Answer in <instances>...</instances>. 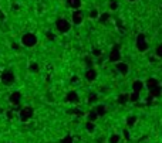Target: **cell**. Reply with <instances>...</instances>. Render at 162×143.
Here are the masks:
<instances>
[{"label":"cell","mask_w":162,"mask_h":143,"mask_svg":"<svg viewBox=\"0 0 162 143\" xmlns=\"http://www.w3.org/2000/svg\"><path fill=\"white\" fill-rule=\"evenodd\" d=\"M97 99H98V96H97V94H95V92H91V94L88 95V104L90 105H92V104H95V102H97Z\"/></svg>","instance_id":"obj_23"},{"label":"cell","mask_w":162,"mask_h":143,"mask_svg":"<svg viewBox=\"0 0 162 143\" xmlns=\"http://www.w3.org/2000/svg\"><path fill=\"white\" fill-rule=\"evenodd\" d=\"M119 140H121V136L117 133H112L108 137V143H119Z\"/></svg>","instance_id":"obj_20"},{"label":"cell","mask_w":162,"mask_h":143,"mask_svg":"<svg viewBox=\"0 0 162 143\" xmlns=\"http://www.w3.org/2000/svg\"><path fill=\"white\" fill-rule=\"evenodd\" d=\"M20 43H22V46L26 47V48H33V47H36L37 43H39L37 34L36 33H31V31H27V33H24L22 36Z\"/></svg>","instance_id":"obj_1"},{"label":"cell","mask_w":162,"mask_h":143,"mask_svg":"<svg viewBox=\"0 0 162 143\" xmlns=\"http://www.w3.org/2000/svg\"><path fill=\"white\" fill-rule=\"evenodd\" d=\"M86 129H87V132H90V133L95 132V123H94V122H88V121H87V123H86Z\"/></svg>","instance_id":"obj_22"},{"label":"cell","mask_w":162,"mask_h":143,"mask_svg":"<svg viewBox=\"0 0 162 143\" xmlns=\"http://www.w3.org/2000/svg\"><path fill=\"white\" fill-rule=\"evenodd\" d=\"M97 119H98V115L95 113L94 109L90 111V112L87 113V121H88V122H94V123H95V122H97Z\"/></svg>","instance_id":"obj_18"},{"label":"cell","mask_w":162,"mask_h":143,"mask_svg":"<svg viewBox=\"0 0 162 143\" xmlns=\"http://www.w3.org/2000/svg\"><path fill=\"white\" fill-rule=\"evenodd\" d=\"M29 71H30V72H34V74L39 72V71H40V65L37 64L36 61H31L30 64H29Z\"/></svg>","instance_id":"obj_19"},{"label":"cell","mask_w":162,"mask_h":143,"mask_svg":"<svg viewBox=\"0 0 162 143\" xmlns=\"http://www.w3.org/2000/svg\"><path fill=\"white\" fill-rule=\"evenodd\" d=\"M145 85H147L148 89H152V88H156V86H159V81L156 78H148L147 82H145Z\"/></svg>","instance_id":"obj_13"},{"label":"cell","mask_w":162,"mask_h":143,"mask_svg":"<svg viewBox=\"0 0 162 143\" xmlns=\"http://www.w3.org/2000/svg\"><path fill=\"white\" fill-rule=\"evenodd\" d=\"M135 123H137V116H128V118H127V125H128L129 128H132Z\"/></svg>","instance_id":"obj_24"},{"label":"cell","mask_w":162,"mask_h":143,"mask_svg":"<svg viewBox=\"0 0 162 143\" xmlns=\"http://www.w3.org/2000/svg\"><path fill=\"white\" fill-rule=\"evenodd\" d=\"M98 16H100V13H98L97 9H92L91 12H90V17L91 18H98Z\"/></svg>","instance_id":"obj_29"},{"label":"cell","mask_w":162,"mask_h":143,"mask_svg":"<svg viewBox=\"0 0 162 143\" xmlns=\"http://www.w3.org/2000/svg\"><path fill=\"white\" fill-rule=\"evenodd\" d=\"M117 71H118L119 74H123V75H127V74L129 72V65L127 64V62H117Z\"/></svg>","instance_id":"obj_11"},{"label":"cell","mask_w":162,"mask_h":143,"mask_svg":"<svg viewBox=\"0 0 162 143\" xmlns=\"http://www.w3.org/2000/svg\"><path fill=\"white\" fill-rule=\"evenodd\" d=\"M129 2H135V0H129Z\"/></svg>","instance_id":"obj_36"},{"label":"cell","mask_w":162,"mask_h":143,"mask_svg":"<svg viewBox=\"0 0 162 143\" xmlns=\"http://www.w3.org/2000/svg\"><path fill=\"white\" fill-rule=\"evenodd\" d=\"M123 135H124V139H125V140H129V137H131V136H129L128 129H124V131H123Z\"/></svg>","instance_id":"obj_31"},{"label":"cell","mask_w":162,"mask_h":143,"mask_svg":"<svg viewBox=\"0 0 162 143\" xmlns=\"http://www.w3.org/2000/svg\"><path fill=\"white\" fill-rule=\"evenodd\" d=\"M0 112H2V109H0Z\"/></svg>","instance_id":"obj_37"},{"label":"cell","mask_w":162,"mask_h":143,"mask_svg":"<svg viewBox=\"0 0 162 143\" xmlns=\"http://www.w3.org/2000/svg\"><path fill=\"white\" fill-rule=\"evenodd\" d=\"M141 98V94H137V92H131L129 94V102H138Z\"/></svg>","instance_id":"obj_21"},{"label":"cell","mask_w":162,"mask_h":143,"mask_svg":"<svg viewBox=\"0 0 162 143\" xmlns=\"http://www.w3.org/2000/svg\"><path fill=\"white\" fill-rule=\"evenodd\" d=\"M55 30L60 34H65L71 30V23L67 18H57L55 20Z\"/></svg>","instance_id":"obj_3"},{"label":"cell","mask_w":162,"mask_h":143,"mask_svg":"<svg viewBox=\"0 0 162 143\" xmlns=\"http://www.w3.org/2000/svg\"><path fill=\"white\" fill-rule=\"evenodd\" d=\"M65 102H68V104H78L80 102V96L78 94H77V91H70L67 92V95H65Z\"/></svg>","instance_id":"obj_8"},{"label":"cell","mask_w":162,"mask_h":143,"mask_svg":"<svg viewBox=\"0 0 162 143\" xmlns=\"http://www.w3.org/2000/svg\"><path fill=\"white\" fill-rule=\"evenodd\" d=\"M60 143H74V137L71 135H67V136H64L60 140Z\"/></svg>","instance_id":"obj_25"},{"label":"cell","mask_w":162,"mask_h":143,"mask_svg":"<svg viewBox=\"0 0 162 143\" xmlns=\"http://www.w3.org/2000/svg\"><path fill=\"white\" fill-rule=\"evenodd\" d=\"M34 115V109L31 106H24L20 109V113H18V118L22 122H29Z\"/></svg>","instance_id":"obj_5"},{"label":"cell","mask_w":162,"mask_h":143,"mask_svg":"<svg viewBox=\"0 0 162 143\" xmlns=\"http://www.w3.org/2000/svg\"><path fill=\"white\" fill-rule=\"evenodd\" d=\"M149 95L154 98V99H155V98H159V96H161V95H162V88H161V85L156 86V88L149 89Z\"/></svg>","instance_id":"obj_17"},{"label":"cell","mask_w":162,"mask_h":143,"mask_svg":"<svg viewBox=\"0 0 162 143\" xmlns=\"http://www.w3.org/2000/svg\"><path fill=\"white\" fill-rule=\"evenodd\" d=\"M108 60H110L111 62H114V64L119 62V60H121V50H119L118 44H114L112 46V48H111V51H110V55H108Z\"/></svg>","instance_id":"obj_6"},{"label":"cell","mask_w":162,"mask_h":143,"mask_svg":"<svg viewBox=\"0 0 162 143\" xmlns=\"http://www.w3.org/2000/svg\"><path fill=\"white\" fill-rule=\"evenodd\" d=\"M0 81L4 86H12L16 82V74L13 72V70H3L0 74Z\"/></svg>","instance_id":"obj_2"},{"label":"cell","mask_w":162,"mask_h":143,"mask_svg":"<svg viewBox=\"0 0 162 143\" xmlns=\"http://www.w3.org/2000/svg\"><path fill=\"white\" fill-rule=\"evenodd\" d=\"M144 89V82L141 79H137L132 82V92H137V94H141V91Z\"/></svg>","instance_id":"obj_12"},{"label":"cell","mask_w":162,"mask_h":143,"mask_svg":"<svg viewBox=\"0 0 162 143\" xmlns=\"http://www.w3.org/2000/svg\"><path fill=\"white\" fill-rule=\"evenodd\" d=\"M118 104L119 105H127L129 102V94H121L118 95Z\"/></svg>","instance_id":"obj_16"},{"label":"cell","mask_w":162,"mask_h":143,"mask_svg":"<svg viewBox=\"0 0 162 143\" xmlns=\"http://www.w3.org/2000/svg\"><path fill=\"white\" fill-rule=\"evenodd\" d=\"M152 101H154V98L151 96V95H148V98H147V104L151 105V104H152Z\"/></svg>","instance_id":"obj_35"},{"label":"cell","mask_w":162,"mask_h":143,"mask_svg":"<svg viewBox=\"0 0 162 143\" xmlns=\"http://www.w3.org/2000/svg\"><path fill=\"white\" fill-rule=\"evenodd\" d=\"M155 54L158 58H162V44H158L155 48Z\"/></svg>","instance_id":"obj_28"},{"label":"cell","mask_w":162,"mask_h":143,"mask_svg":"<svg viewBox=\"0 0 162 143\" xmlns=\"http://www.w3.org/2000/svg\"><path fill=\"white\" fill-rule=\"evenodd\" d=\"M135 44H137V50L139 52H145V51H148V48H149V46H148V43H147V37H145V34H142V33L137 36Z\"/></svg>","instance_id":"obj_4"},{"label":"cell","mask_w":162,"mask_h":143,"mask_svg":"<svg viewBox=\"0 0 162 143\" xmlns=\"http://www.w3.org/2000/svg\"><path fill=\"white\" fill-rule=\"evenodd\" d=\"M68 113H70V115H77V116L84 115L83 111H81V109H76V108H74V109H70V111H68Z\"/></svg>","instance_id":"obj_27"},{"label":"cell","mask_w":162,"mask_h":143,"mask_svg":"<svg viewBox=\"0 0 162 143\" xmlns=\"http://www.w3.org/2000/svg\"><path fill=\"white\" fill-rule=\"evenodd\" d=\"M67 6L73 10H80V7H81V0H67Z\"/></svg>","instance_id":"obj_14"},{"label":"cell","mask_w":162,"mask_h":143,"mask_svg":"<svg viewBox=\"0 0 162 143\" xmlns=\"http://www.w3.org/2000/svg\"><path fill=\"white\" fill-rule=\"evenodd\" d=\"M46 36H47V38H49L50 41H53V40H55V36H54V34L51 33V31H49V33H47Z\"/></svg>","instance_id":"obj_32"},{"label":"cell","mask_w":162,"mask_h":143,"mask_svg":"<svg viewBox=\"0 0 162 143\" xmlns=\"http://www.w3.org/2000/svg\"><path fill=\"white\" fill-rule=\"evenodd\" d=\"M97 76H98V72H97V70L95 68H88V70L86 71V79L88 81V82H94L95 79H97Z\"/></svg>","instance_id":"obj_10"},{"label":"cell","mask_w":162,"mask_h":143,"mask_svg":"<svg viewBox=\"0 0 162 143\" xmlns=\"http://www.w3.org/2000/svg\"><path fill=\"white\" fill-rule=\"evenodd\" d=\"M71 20H73V24L80 26L84 20V13L81 10H74L73 14H71Z\"/></svg>","instance_id":"obj_7"},{"label":"cell","mask_w":162,"mask_h":143,"mask_svg":"<svg viewBox=\"0 0 162 143\" xmlns=\"http://www.w3.org/2000/svg\"><path fill=\"white\" fill-rule=\"evenodd\" d=\"M9 102L12 105H18L22 102V92L20 91H13L12 94L9 95Z\"/></svg>","instance_id":"obj_9"},{"label":"cell","mask_w":162,"mask_h":143,"mask_svg":"<svg viewBox=\"0 0 162 143\" xmlns=\"http://www.w3.org/2000/svg\"><path fill=\"white\" fill-rule=\"evenodd\" d=\"M77 82H78V76L77 75L71 76V84H77Z\"/></svg>","instance_id":"obj_33"},{"label":"cell","mask_w":162,"mask_h":143,"mask_svg":"<svg viewBox=\"0 0 162 143\" xmlns=\"http://www.w3.org/2000/svg\"><path fill=\"white\" fill-rule=\"evenodd\" d=\"M92 54L97 55V57H100V55H101V51H100V50H97V48H94V50H92Z\"/></svg>","instance_id":"obj_34"},{"label":"cell","mask_w":162,"mask_h":143,"mask_svg":"<svg viewBox=\"0 0 162 143\" xmlns=\"http://www.w3.org/2000/svg\"><path fill=\"white\" fill-rule=\"evenodd\" d=\"M108 18H110V13H102L100 17V23L101 24H105V22H108Z\"/></svg>","instance_id":"obj_26"},{"label":"cell","mask_w":162,"mask_h":143,"mask_svg":"<svg viewBox=\"0 0 162 143\" xmlns=\"http://www.w3.org/2000/svg\"><path fill=\"white\" fill-rule=\"evenodd\" d=\"M110 9L111 10H117V9H118V3H117L115 0H112V2L110 3Z\"/></svg>","instance_id":"obj_30"},{"label":"cell","mask_w":162,"mask_h":143,"mask_svg":"<svg viewBox=\"0 0 162 143\" xmlns=\"http://www.w3.org/2000/svg\"><path fill=\"white\" fill-rule=\"evenodd\" d=\"M94 111H95V113L98 115V118H101V116L107 115V108H105L104 105H97V106L94 108Z\"/></svg>","instance_id":"obj_15"}]
</instances>
